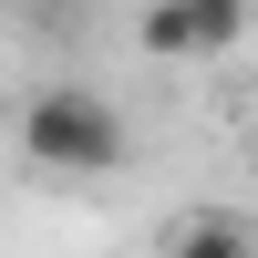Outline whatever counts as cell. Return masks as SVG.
<instances>
[{"label":"cell","instance_id":"6da1fadb","mask_svg":"<svg viewBox=\"0 0 258 258\" xmlns=\"http://www.w3.org/2000/svg\"><path fill=\"white\" fill-rule=\"evenodd\" d=\"M21 155H31L41 176H114V165L135 155V124H124V103L93 93V83H41V93L21 103Z\"/></svg>","mask_w":258,"mask_h":258},{"label":"cell","instance_id":"7a4b0ae2","mask_svg":"<svg viewBox=\"0 0 258 258\" xmlns=\"http://www.w3.org/2000/svg\"><path fill=\"white\" fill-rule=\"evenodd\" d=\"M248 21H258V0H155L135 21V41H145V62H217L248 41Z\"/></svg>","mask_w":258,"mask_h":258},{"label":"cell","instance_id":"3957f363","mask_svg":"<svg viewBox=\"0 0 258 258\" xmlns=\"http://www.w3.org/2000/svg\"><path fill=\"white\" fill-rule=\"evenodd\" d=\"M165 258H258V227L238 207H207V217H176V248Z\"/></svg>","mask_w":258,"mask_h":258}]
</instances>
